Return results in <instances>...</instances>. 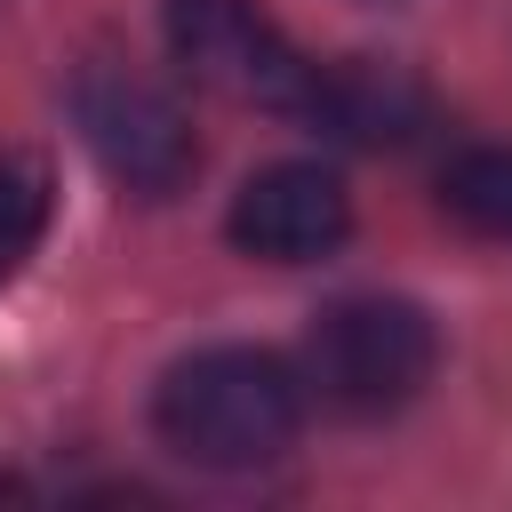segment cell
<instances>
[{
    "label": "cell",
    "mask_w": 512,
    "mask_h": 512,
    "mask_svg": "<svg viewBox=\"0 0 512 512\" xmlns=\"http://www.w3.org/2000/svg\"><path fill=\"white\" fill-rule=\"evenodd\" d=\"M440 208L480 232V240H512V144H472L440 168Z\"/></svg>",
    "instance_id": "obj_7"
},
{
    "label": "cell",
    "mask_w": 512,
    "mask_h": 512,
    "mask_svg": "<svg viewBox=\"0 0 512 512\" xmlns=\"http://www.w3.org/2000/svg\"><path fill=\"white\" fill-rule=\"evenodd\" d=\"M304 120L344 136V144H400V136H416L424 96L400 72H376V64H320V96H312Z\"/></svg>",
    "instance_id": "obj_6"
},
{
    "label": "cell",
    "mask_w": 512,
    "mask_h": 512,
    "mask_svg": "<svg viewBox=\"0 0 512 512\" xmlns=\"http://www.w3.org/2000/svg\"><path fill=\"white\" fill-rule=\"evenodd\" d=\"M440 368V328L408 296H336L304 336V384L344 416L408 408Z\"/></svg>",
    "instance_id": "obj_2"
},
{
    "label": "cell",
    "mask_w": 512,
    "mask_h": 512,
    "mask_svg": "<svg viewBox=\"0 0 512 512\" xmlns=\"http://www.w3.org/2000/svg\"><path fill=\"white\" fill-rule=\"evenodd\" d=\"M160 32H168V56L192 80H208V88L256 104V112L304 120L312 96H320V64L256 0H160Z\"/></svg>",
    "instance_id": "obj_4"
},
{
    "label": "cell",
    "mask_w": 512,
    "mask_h": 512,
    "mask_svg": "<svg viewBox=\"0 0 512 512\" xmlns=\"http://www.w3.org/2000/svg\"><path fill=\"white\" fill-rule=\"evenodd\" d=\"M72 120H80L88 152L136 200H176L200 168V136L184 120V104L152 72H136L128 56H88L72 72Z\"/></svg>",
    "instance_id": "obj_3"
},
{
    "label": "cell",
    "mask_w": 512,
    "mask_h": 512,
    "mask_svg": "<svg viewBox=\"0 0 512 512\" xmlns=\"http://www.w3.org/2000/svg\"><path fill=\"white\" fill-rule=\"evenodd\" d=\"M48 208H56V176L40 152H0V280L24 272V256L40 248L48 232Z\"/></svg>",
    "instance_id": "obj_8"
},
{
    "label": "cell",
    "mask_w": 512,
    "mask_h": 512,
    "mask_svg": "<svg viewBox=\"0 0 512 512\" xmlns=\"http://www.w3.org/2000/svg\"><path fill=\"white\" fill-rule=\"evenodd\" d=\"M224 232H232L240 256L312 264V256H328V248L352 232V192H344L320 160H272V168H256V176L232 192Z\"/></svg>",
    "instance_id": "obj_5"
},
{
    "label": "cell",
    "mask_w": 512,
    "mask_h": 512,
    "mask_svg": "<svg viewBox=\"0 0 512 512\" xmlns=\"http://www.w3.org/2000/svg\"><path fill=\"white\" fill-rule=\"evenodd\" d=\"M304 424V376L256 344H208L176 360L152 392V432L200 472L272 464Z\"/></svg>",
    "instance_id": "obj_1"
}]
</instances>
